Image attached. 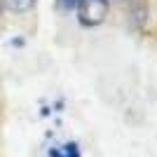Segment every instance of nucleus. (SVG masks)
Returning a JSON list of instances; mask_svg holds the SVG:
<instances>
[{
    "label": "nucleus",
    "mask_w": 157,
    "mask_h": 157,
    "mask_svg": "<svg viewBox=\"0 0 157 157\" xmlns=\"http://www.w3.org/2000/svg\"><path fill=\"white\" fill-rule=\"evenodd\" d=\"M0 5L7 7L10 12L21 14V12H28V10H33V7H35V0H0Z\"/></svg>",
    "instance_id": "f03ea898"
},
{
    "label": "nucleus",
    "mask_w": 157,
    "mask_h": 157,
    "mask_svg": "<svg viewBox=\"0 0 157 157\" xmlns=\"http://www.w3.org/2000/svg\"><path fill=\"white\" fill-rule=\"evenodd\" d=\"M52 157H80L78 143H66L61 150H52Z\"/></svg>",
    "instance_id": "7ed1b4c3"
},
{
    "label": "nucleus",
    "mask_w": 157,
    "mask_h": 157,
    "mask_svg": "<svg viewBox=\"0 0 157 157\" xmlns=\"http://www.w3.org/2000/svg\"><path fill=\"white\" fill-rule=\"evenodd\" d=\"M56 5H59L61 10H73V7L78 5V0H56Z\"/></svg>",
    "instance_id": "20e7f679"
},
{
    "label": "nucleus",
    "mask_w": 157,
    "mask_h": 157,
    "mask_svg": "<svg viewBox=\"0 0 157 157\" xmlns=\"http://www.w3.org/2000/svg\"><path fill=\"white\" fill-rule=\"evenodd\" d=\"M110 0H78V19L82 26H101L108 17Z\"/></svg>",
    "instance_id": "f257e3e1"
}]
</instances>
